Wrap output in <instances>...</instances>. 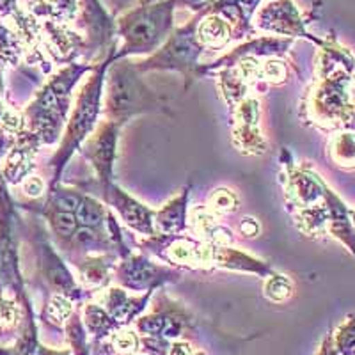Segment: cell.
<instances>
[{"mask_svg":"<svg viewBox=\"0 0 355 355\" xmlns=\"http://www.w3.org/2000/svg\"><path fill=\"white\" fill-rule=\"evenodd\" d=\"M137 66L132 62L112 64L105 78V105L103 112L109 121L125 123L130 117L144 112L166 110L157 94L139 77Z\"/></svg>","mask_w":355,"mask_h":355,"instance_id":"obj_4","label":"cell"},{"mask_svg":"<svg viewBox=\"0 0 355 355\" xmlns=\"http://www.w3.org/2000/svg\"><path fill=\"white\" fill-rule=\"evenodd\" d=\"M139 341H141V352L144 355H169L171 343L167 338L139 334Z\"/></svg>","mask_w":355,"mask_h":355,"instance_id":"obj_26","label":"cell"},{"mask_svg":"<svg viewBox=\"0 0 355 355\" xmlns=\"http://www.w3.org/2000/svg\"><path fill=\"white\" fill-rule=\"evenodd\" d=\"M117 279L123 288L132 291L157 290L162 284L178 281L180 274L167 266H160L144 256H128L117 266Z\"/></svg>","mask_w":355,"mask_h":355,"instance_id":"obj_8","label":"cell"},{"mask_svg":"<svg viewBox=\"0 0 355 355\" xmlns=\"http://www.w3.org/2000/svg\"><path fill=\"white\" fill-rule=\"evenodd\" d=\"M239 208V196L230 189H217L208 199V210L215 214H231Z\"/></svg>","mask_w":355,"mask_h":355,"instance_id":"obj_25","label":"cell"},{"mask_svg":"<svg viewBox=\"0 0 355 355\" xmlns=\"http://www.w3.org/2000/svg\"><path fill=\"white\" fill-rule=\"evenodd\" d=\"M201 44L196 37V25H187L182 31H176L169 43L164 44V49L158 50L153 57L148 61L139 62V71L146 69H178V71L185 73L187 78L190 80L192 71L198 64V55L201 52Z\"/></svg>","mask_w":355,"mask_h":355,"instance_id":"obj_6","label":"cell"},{"mask_svg":"<svg viewBox=\"0 0 355 355\" xmlns=\"http://www.w3.org/2000/svg\"><path fill=\"white\" fill-rule=\"evenodd\" d=\"M116 59L112 55L109 61L101 62L100 66L93 68V75L85 80L82 85L80 93H78L73 112L69 119L66 121V132L62 137V144L59 146L57 153L52 157L50 166L55 169L53 174L52 187L57 185V182L61 180V173L64 169L66 162L71 158V155L77 150H80V146L87 141V137L94 132L98 123V117L101 112V98H103V85H105V71L109 69L110 62Z\"/></svg>","mask_w":355,"mask_h":355,"instance_id":"obj_2","label":"cell"},{"mask_svg":"<svg viewBox=\"0 0 355 355\" xmlns=\"http://www.w3.org/2000/svg\"><path fill=\"white\" fill-rule=\"evenodd\" d=\"M89 68L71 64L50 78L21 112L24 132L37 144H52L61 137L69 110V91Z\"/></svg>","mask_w":355,"mask_h":355,"instance_id":"obj_1","label":"cell"},{"mask_svg":"<svg viewBox=\"0 0 355 355\" xmlns=\"http://www.w3.org/2000/svg\"><path fill=\"white\" fill-rule=\"evenodd\" d=\"M36 355H71V350L69 348H62V350H55V348H49L44 345H37Z\"/></svg>","mask_w":355,"mask_h":355,"instance_id":"obj_31","label":"cell"},{"mask_svg":"<svg viewBox=\"0 0 355 355\" xmlns=\"http://www.w3.org/2000/svg\"><path fill=\"white\" fill-rule=\"evenodd\" d=\"M71 315H73L71 300L61 293H53L52 299L44 304L40 318L43 320L44 323L52 325V327L61 329V327H64L66 322H68L69 316Z\"/></svg>","mask_w":355,"mask_h":355,"instance_id":"obj_21","label":"cell"},{"mask_svg":"<svg viewBox=\"0 0 355 355\" xmlns=\"http://www.w3.org/2000/svg\"><path fill=\"white\" fill-rule=\"evenodd\" d=\"M37 252H40L41 275L50 284L53 293L64 295L69 300H80L84 297V293H82L84 288L80 284H77V281L71 277V274L68 272L62 259L55 254V250L50 247V243L46 240H41L37 243Z\"/></svg>","mask_w":355,"mask_h":355,"instance_id":"obj_11","label":"cell"},{"mask_svg":"<svg viewBox=\"0 0 355 355\" xmlns=\"http://www.w3.org/2000/svg\"><path fill=\"white\" fill-rule=\"evenodd\" d=\"M171 9H173L171 2H167L155 8L130 12L125 20L119 21L125 44L121 52L116 53V57L130 55V53H148L155 50V46L166 37L171 27Z\"/></svg>","mask_w":355,"mask_h":355,"instance_id":"obj_5","label":"cell"},{"mask_svg":"<svg viewBox=\"0 0 355 355\" xmlns=\"http://www.w3.org/2000/svg\"><path fill=\"white\" fill-rule=\"evenodd\" d=\"M80 315L91 343L103 341V339L109 338L114 331H117V329L121 327V325L107 313L105 307H101L100 304H85Z\"/></svg>","mask_w":355,"mask_h":355,"instance_id":"obj_16","label":"cell"},{"mask_svg":"<svg viewBox=\"0 0 355 355\" xmlns=\"http://www.w3.org/2000/svg\"><path fill=\"white\" fill-rule=\"evenodd\" d=\"M194 350L190 347L187 341H182V339H176L174 343H171L169 348V355H192Z\"/></svg>","mask_w":355,"mask_h":355,"instance_id":"obj_29","label":"cell"},{"mask_svg":"<svg viewBox=\"0 0 355 355\" xmlns=\"http://www.w3.org/2000/svg\"><path fill=\"white\" fill-rule=\"evenodd\" d=\"M231 36V27L226 20L220 17L206 18L198 31V41L201 46H210V49H222L227 43Z\"/></svg>","mask_w":355,"mask_h":355,"instance_id":"obj_18","label":"cell"},{"mask_svg":"<svg viewBox=\"0 0 355 355\" xmlns=\"http://www.w3.org/2000/svg\"><path fill=\"white\" fill-rule=\"evenodd\" d=\"M316 355H339L338 350L334 348V345H332V334H331V332H329L327 338L322 341V345H320Z\"/></svg>","mask_w":355,"mask_h":355,"instance_id":"obj_30","label":"cell"},{"mask_svg":"<svg viewBox=\"0 0 355 355\" xmlns=\"http://www.w3.org/2000/svg\"><path fill=\"white\" fill-rule=\"evenodd\" d=\"M64 331L71 354L91 355V341H89L87 331H85L84 322H82L80 311H73V315L66 322Z\"/></svg>","mask_w":355,"mask_h":355,"instance_id":"obj_22","label":"cell"},{"mask_svg":"<svg viewBox=\"0 0 355 355\" xmlns=\"http://www.w3.org/2000/svg\"><path fill=\"white\" fill-rule=\"evenodd\" d=\"M261 17L268 21L266 28H270V31L288 34V36H297V34H300V36L316 41L315 37H311L309 34H306V31H304V21L300 20L299 11L288 0H283V2H277V4L270 6V9H266V11L263 9ZM316 43L322 44V41H316Z\"/></svg>","mask_w":355,"mask_h":355,"instance_id":"obj_15","label":"cell"},{"mask_svg":"<svg viewBox=\"0 0 355 355\" xmlns=\"http://www.w3.org/2000/svg\"><path fill=\"white\" fill-rule=\"evenodd\" d=\"M329 158L345 171L355 169V132H339L329 141Z\"/></svg>","mask_w":355,"mask_h":355,"instance_id":"obj_17","label":"cell"},{"mask_svg":"<svg viewBox=\"0 0 355 355\" xmlns=\"http://www.w3.org/2000/svg\"><path fill=\"white\" fill-rule=\"evenodd\" d=\"M350 217H352V222L355 224V206L354 208H350Z\"/></svg>","mask_w":355,"mask_h":355,"instance_id":"obj_33","label":"cell"},{"mask_svg":"<svg viewBox=\"0 0 355 355\" xmlns=\"http://www.w3.org/2000/svg\"><path fill=\"white\" fill-rule=\"evenodd\" d=\"M101 194L105 198L107 205H110L117 214L121 215V218L125 220V224H128L132 230L139 231V233L146 234V236H153L155 233V211L146 208L142 202H139L137 199H133L132 196H128L125 190H121L119 187L114 185L112 182L107 183V185H100Z\"/></svg>","mask_w":355,"mask_h":355,"instance_id":"obj_10","label":"cell"},{"mask_svg":"<svg viewBox=\"0 0 355 355\" xmlns=\"http://www.w3.org/2000/svg\"><path fill=\"white\" fill-rule=\"evenodd\" d=\"M109 211L110 210H107L105 206L100 205L96 199L82 194L80 205H78L77 211H75V217H77L80 227L105 231L103 227H105V224H107Z\"/></svg>","mask_w":355,"mask_h":355,"instance_id":"obj_19","label":"cell"},{"mask_svg":"<svg viewBox=\"0 0 355 355\" xmlns=\"http://www.w3.org/2000/svg\"><path fill=\"white\" fill-rule=\"evenodd\" d=\"M263 291H265L266 299L272 300V302H284V300H288L293 295V283L286 275L272 272L270 277L266 279Z\"/></svg>","mask_w":355,"mask_h":355,"instance_id":"obj_24","label":"cell"},{"mask_svg":"<svg viewBox=\"0 0 355 355\" xmlns=\"http://www.w3.org/2000/svg\"><path fill=\"white\" fill-rule=\"evenodd\" d=\"M40 214H43L44 217L49 218L53 234H55L59 240H64L66 243H69V240H71L73 236H75V233L80 230V224H78L77 217H75V214H71V211L57 210V208L44 205V208L40 210Z\"/></svg>","mask_w":355,"mask_h":355,"instance_id":"obj_20","label":"cell"},{"mask_svg":"<svg viewBox=\"0 0 355 355\" xmlns=\"http://www.w3.org/2000/svg\"><path fill=\"white\" fill-rule=\"evenodd\" d=\"M332 334V345L339 355H355V315L347 316Z\"/></svg>","mask_w":355,"mask_h":355,"instance_id":"obj_23","label":"cell"},{"mask_svg":"<svg viewBox=\"0 0 355 355\" xmlns=\"http://www.w3.org/2000/svg\"><path fill=\"white\" fill-rule=\"evenodd\" d=\"M192 323V315L182 304L169 302L166 306L158 304L153 313L139 316L135 320V329L141 336H162L167 339H178L185 334Z\"/></svg>","mask_w":355,"mask_h":355,"instance_id":"obj_9","label":"cell"},{"mask_svg":"<svg viewBox=\"0 0 355 355\" xmlns=\"http://www.w3.org/2000/svg\"><path fill=\"white\" fill-rule=\"evenodd\" d=\"M21 187H24L25 194L33 199H37L44 192V183L40 176H31L28 174L24 182H21Z\"/></svg>","mask_w":355,"mask_h":355,"instance_id":"obj_27","label":"cell"},{"mask_svg":"<svg viewBox=\"0 0 355 355\" xmlns=\"http://www.w3.org/2000/svg\"><path fill=\"white\" fill-rule=\"evenodd\" d=\"M283 178L288 202L293 206V217L299 230L309 236L327 234V183L311 167H297L293 164H286Z\"/></svg>","mask_w":355,"mask_h":355,"instance_id":"obj_3","label":"cell"},{"mask_svg":"<svg viewBox=\"0 0 355 355\" xmlns=\"http://www.w3.org/2000/svg\"><path fill=\"white\" fill-rule=\"evenodd\" d=\"M187 199H189V189H183L178 196H174L164 208L155 211V233L157 234H176L183 233L187 230Z\"/></svg>","mask_w":355,"mask_h":355,"instance_id":"obj_14","label":"cell"},{"mask_svg":"<svg viewBox=\"0 0 355 355\" xmlns=\"http://www.w3.org/2000/svg\"><path fill=\"white\" fill-rule=\"evenodd\" d=\"M192 355H205V354H202V352H194V354H192Z\"/></svg>","mask_w":355,"mask_h":355,"instance_id":"obj_34","label":"cell"},{"mask_svg":"<svg viewBox=\"0 0 355 355\" xmlns=\"http://www.w3.org/2000/svg\"><path fill=\"white\" fill-rule=\"evenodd\" d=\"M239 230L243 236H252V239H254V236H258L259 233V224L256 222V218L245 217L242 218V222H240Z\"/></svg>","mask_w":355,"mask_h":355,"instance_id":"obj_28","label":"cell"},{"mask_svg":"<svg viewBox=\"0 0 355 355\" xmlns=\"http://www.w3.org/2000/svg\"><path fill=\"white\" fill-rule=\"evenodd\" d=\"M259 103L254 98L240 101L236 107V125H234V146L242 151L259 155L265 151L266 142L259 133Z\"/></svg>","mask_w":355,"mask_h":355,"instance_id":"obj_12","label":"cell"},{"mask_svg":"<svg viewBox=\"0 0 355 355\" xmlns=\"http://www.w3.org/2000/svg\"><path fill=\"white\" fill-rule=\"evenodd\" d=\"M121 123L103 121L94 128V132L84 142L82 153L91 162L93 169L96 171L100 185H107L112 182V167L116 160L117 135L121 130Z\"/></svg>","mask_w":355,"mask_h":355,"instance_id":"obj_7","label":"cell"},{"mask_svg":"<svg viewBox=\"0 0 355 355\" xmlns=\"http://www.w3.org/2000/svg\"><path fill=\"white\" fill-rule=\"evenodd\" d=\"M142 355H144V354H142Z\"/></svg>","mask_w":355,"mask_h":355,"instance_id":"obj_35","label":"cell"},{"mask_svg":"<svg viewBox=\"0 0 355 355\" xmlns=\"http://www.w3.org/2000/svg\"><path fill=\"white\" fill-rule=\"evenodd\" d=\"M153 291L155 290H148L142 297H130L121 288H110V290H105L103 306H105L107 313L121 327H128L142 315V311L146 309V306L150 302Z\"/></svg>","mask_w":355,"mask_h":355,"instance_id":"obj_13","label":"cell"},{"mask_svg":"<svg viewBox=\"0 0 355 355\" xmlns=\"http://www.w3.org/2000/svg\"><path fill=\"white\" fill-rule=\"evenodd\" d=\"M0 355H12V347H0Z\"/></svg>","mask_w":355,"mask_h":355,"instance_id":"obj_32","label":"cell"}]
</instances>
